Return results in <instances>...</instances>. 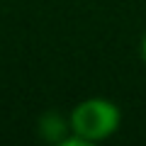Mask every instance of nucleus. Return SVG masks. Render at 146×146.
<instances>
[{
  "instance_id": "1",
  "label": "nucleus",
  "mask_w": 146,
  "mask_h": 146,
  "mask_svg": "<svg viewBox=\"0 0 146 146\" xmlns=\"http://www.w3.org/2000/svg\"><path fill=\"white\" fill-rule=\"evenodd\" d=\"M119 122H122V112L112 100L88 98L76 105V110L71 112L68 127L83 144H95V141H102L115 134L119 129Z\"/></svg>"
},
{
  "instance_id": "2",
  "label": "nucleus",
  "mask_w": 146,
  "mask_h": 146,
  "mask_svg": "<svg viewBox=\"0 0 146 146\" xmlns=\"http://www.w3.org/2000/svg\"><path fill=\"white\" fill-rule=\"evenodd\" d=\"M141 56H144V61H146V34H144V39H141Z\"/></svg>"
}]
</instances>
